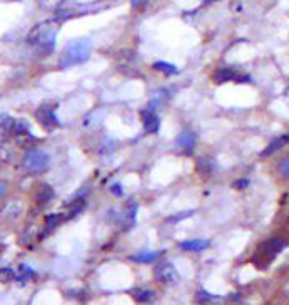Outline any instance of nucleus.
<instances>
[{
	"mask_svg": "<svg viewBox=\"0 0 289 305\" xmlns=\"http://www.w3.org/2000/svg\"><path fill=\"white\" fill-rule=\"evenodd\" d=\"M284 136H286V141L289 143V134H284Z\"/></svg>",
	"mask_w": 289,
	"mask_h": 305,
	"instance_id": "nucleus-35",
	"label": "nucleus"
},
{
	"mask_svg": "<svg viewBox=\"0 0 289 305\" xmlns=\"http://www.w3.org/2000/svg\"><path fill=\"white\" fill-rule=\"evenodd\" d=\"M54 198V189L49 186V184H42L41 189H39L37 193V203H47L51 201V199Z\"/></svg>",
	"mask_w": 289,
	"mask_h": 305,
	"instance_id": "nucleus-19",
	"label": "nucleus"
},
{
	"mask_svg": "<svg viewBox=\"0 0 289 305\" xmlns=\"http://www.w3.org/2000/svg\"><path fill=\"white\" fill-rule=\"evenodd\" d=\"M61 2L62 0H42L41 2V6H44V7H57V6H61Z\"/></svg>",
	"mask_w": 289,
	"mask_h": 305,
	"instance_id": "nucleus-30",
	"label": "nucleus"
},
{
	"mask_svg": "<svg viewBox=\"0 0 289 305\" xmlns=\"http://www.w3.org/2000/svg\"><path fill=\"white\" fill-rule=\"evenodd\" d=\"M12 131L16 133V136H21V134H26V133H31V124H29L27 121H16Z\"/></svg>",
	"mask_w": 289,
	"mask_h": 305,
	"instance_id": "nucleus-22",
	"label": "nucleus"
},
{
	"mask_svg": "<svg viewBox=\"0 0 289 305\" xmlns=\"http://www.w3.org/2000/svg\"><path fill=\"white\" fill-rule=\"evenodd\" d=\"M111 189H112V193L116 194V196H122V194H124V188L121 186V184H112Z\"/></svg>",
	"mask_w": 289,
	"mask_h": 305,
	"instance_id": "nucleus-31",
	"label": "nucleus"
},
{
	"mask_svg": "<svg viewBox=\"0 0 289 305\" xmlns=\"http://www.w3.org/2000/svg\"><path fill=\"white\" fill-rule=\"evenodd\" d=\"M37 141H39V139L36 136H32L31 133H26V134H21V136H17V144L21 148H31Z\"/></svg>",
	"mask_w": 289,
	"mask_h": 305,
	"instance_id": "nucleus-20",
	"label": "nucleus"
},
{
	"mask_svg": "<svg viewBox=\"0 0 289 305\" xmlns=\"http://www.w3.org/2000/svg\"><path fill=\"white\" fill-rule=\"evenodd\" d=\"M152 69H154V71L164 74V76H176V74H179V69L176 66H172V64H169V62H164V61L154 62Z\"/></svg>",
	"mask_w": 289,
	"mask_h": 305,
	"instance_id": "nucleus-13",
	"label": "nucleus"
},
{
	"mask_svg": "<svg viewBox=\"0 0 289 305\" xmlns=\"http://www.w3.org/2000/svg\"><path fill=\"white\" fill-rule=\"evenodd\" d=\"M137 210H139L137 203H131L124 208L122 217H121V223H122L124 230H129V228L134 227V223H136V217H137Z\"/></svg>",
	"mask_w": 289,
	"mask_h": 305,
	"instance_id": "nucleus-8",
	"label": "nucleus"
},
{
	"mask_svg": "<svg viewBox=\"0 0 289 305\" xmlns=\"http://www.w3.org/2000/svg\"><path fill=\"white\" fill-rule=\"evenodd\" d=\"M22 166L29 173H42L49 166V154L41 149H27L22 158Z\"/></svg>",
	"mask_w": 289,
	"mask_h": 305,
	"instance_id": "nucleus-3",
	"label": "nucleus"
},
{
	"mask_svg": "<svg viewBox=\"0 0 289 305\" xmlns=\"http://www.w3.org/2000/svg\"><path fill=\"white\" fill-rule=\"evenodd\" d=\"M19 270H21V273L16 275V278H19L21 282H27L29 278L34 277V270L29 268L27 265H21V267H19Z\"/></svg>",
	"mask_w": 289,
	"mask_h": 305,
	"instance_id": "nucleus-23",
	"label": "nucleus"
},
{
	"mask_svg": "<svg viewBox=\"0 0 289 305\" xmlns=\"http://www.w3.org/2000/svg\"><path fill=\"white\" fill-rule=\"evenodd\" d=\"M6 191H7V183H4V181H0V198L6 194Z\"/></svg>",
	"mask_w": 289,
	"mask_h": 305,
	"instance_id": "nucleus-32",
	"label": "nucleus"
},
{
	"mask_svg": "<svg viewBox=\"0 0 289 305\" xmlns=\"http://www.w3.org/2000/svg\"><path fill=\"white\" fill-rule=\"evenodd\" d=\"M149 4V0H131L132 9H144Z\"/></svg>",
	"mask_w": 289,
	"mask_h": 305,
	"instance_id": "nucleus-29",
	"label": "nucleus"
},
{
	"mask_svg": "<svg viewBox=\"0 0 289 305\" xmlns=\"http://www.w3.org/2000/svg\"><path fill=\"white\" fill-rule=\"evenodd\" d=\"M36 118H37V121L42 124V126H46L47 129H54V128H59L61 126V121L57 119V116H56V113L54 111H51L49 108H46V106H41L36 111Z\"/></svg>",
	"mask_w": 289,
	"mask_h": 305,
	"instance_id": "nucleus-6",
	"label": "nucleus"
},
{
	"mask_svg": "<svg viewBox=\"0 0 289 305\" xmlns=\"http://www.w3.org/2000/svg\"><path fill=\"white\" fill-rule=\"evenodd\" d=\"M16 272L12 268H0V283H9L16 278Z\"/></svg>",
	"mask_w": 289,
	"mask_h": 305,
	"instance_id": "nucleus-24",
	"label": "nucleus"
},
{
	"mask_svg": "<svg viewBox=\"0 0 289 305\" xmlns=\"http://www.w3.org/2000/svg\"><path fill=\"white\" fill-rule=\"evenodd\" d=\"M92 44L89 39H74L66 46L64 52L61 54V67H72L77 64L86 62L91 57Z\"/></svg>",
	"mask_w": 289,
	"mask_h": 305,
	"instance_id": "nucleus-1",
	"label": "nucleus"
},
{
	"mask_svg": "<svg viewBox=\"0 0 289 305\" xmlns=\"http://www.w3.org/2000/svg\"><path fill=\"white\" fill-rule=\"evenodd\" d=\"M159 252H151V250H141V252H137L136 255H132L131 260L132 262H137V263H151L154 260L159 258Z\"/></svg>",
	"mask_w": 289,
	"mask_h": 305,
	"instance_id": "nucleus-11",
	"label": "nucleus"
},
{
	"mask_svg": "<svg viewBox=\"0 0 289 305\" xmlns=\"http://www.w3.org/2000/svg\"><path fill=\"white\" fill-rule=\"evenodd\" d=\"M192 213L194 212H182V213H179V215H174V217L169 218V222H171V223H177V222H181L182 218H189Z\"/></svg>",
	"mask_w": 289,
	"mask_h": 305,
	"instance_id": "nucleus-27",
	"label": "nucleus"
},
{
	"mask_svg": "<svg viewBox=\"0 0 289 305\" xmlns=\"http://www.w3.org/2000/svg\"><path fill=\"white\" fill-rule=\"evenodd\" d=\"M132 297L141 303H147V302H154L156 298V293L152 290H147V288H139V290H134L132 292Z\"/></svg>",
	"mask_w": 289,
	"mask_h": 305,
	"instance_id": "nucleus-15",
	"label": "nucleus"
},
{
	"mask_svg": "<svg viewBox=\"0 0 289 305\" xmlns=\"http://www.w3.org/2000/svg\"><path fill=\"white\" fill-rule=\"evenodd\" d=\"M176 144H177V148L182 149L186 154H191L194 151V148H196V134L192 131H189V129H186V131H182L177 136Z\"/></svg>",
	"mask_w": 289,
	"mask_h": 305,
	"instance_id": "nucleus-7",
	"label": "nucleus"
},
{
	"mask_svg": "<svg viewBox=\"0 0 289 305\" xmlns=\"http://www.w3.org/2000/svg\"><path fill=\"white\" fill-rule=\"evenodd\" d=\"M141 118H142V124H144V129L147 133H157L159 131V126H161V119H159L156 114H154L151 109L149 111H142L141 113Z\"/></svg>",
	"mask_w": 289,
	"mask_h": 305,
	"instance_id": "nucleus-9",
	"label": "nucleus"
},
{
	"mask_svg": "<svg viewBox=\"0 0 289 305\" xmlns=\"http://www.w3.org/2000/svg\"><path fill=\"white\" fill-rule=\"evenodd\" d=\"M211 243H209L207 240H187V242L179 243V247L182 250H187V252H202Z\"/></svg>",
	"mask_w": 289,
	"mask_h": 305,
	"instance_id": "nucleus-10",
	"label": "nucleus"
},
{
	"mask_svg": "<svg viewBox=\"0 0 289 305\" xmlns=\"http://www.w3.org/2000/svg\"><path fill=\"white\" fill-rule=\"evenodd\" d=\"M279 171L284 178H289V156L287 158H282L279 161Z\"/></svg>",
	"mask_w": 289,
	"mask_h": 305,
	"instance_id": "nucleus-25",
	"label": "nucleus"
},
{
	"mask_svg": "<svg viewBox=\"0 0 289 305\" xmlns=\"http://www.w3.org/2000/svg\"><path fill=\"white\" fill-rule=\"evenodd\" d=\"M84 199H81V198H77L76 201H74L72 205H71V217H74V215H77L79 212H82L84 210Z\"/></svg>",
	"mask_w": 289,
	"mask_h": 305,
	"instance_id": "nucleus-26",
	"label": "nucleus"
},
{
	"mask_svg": "<svg viewBox=\"0 0 289 305\" xmlns=\"http://www.w3.org/2000/svg\"><path fill=\"white\" fill-rule=\"evenodd\" d=\"M247 184H249L247 179H246V178H241V179H237V181H234L232 186L236 188V189H244V188L247 186Z\"/></svg>",
	"mask_w": 289,
	"mask_h": 305,
	"instance_id": "nucleus-28",
	"label": "nucleus"
},
{
	"mask_svg": "<svg viewBox=\"0 0 289 305\" xmlns=\"http://www.w3.org/2000/svg\"><path fill=\"white\" fill-rule=\"evenodd\" d=\"M214 161L211 158H201L197 159V171L201 176H211L212 171H214Z\"/></svg>",
	"mask_w": 289,
	"mask_h": 305,
	"instance_id": "nucleus-14",
	"label": "nucleus"
},
{
	"mask_svg": "<svg viewBox=\"0 0 289 305\" xmlns=\"http://www.w3.org/2000/svg\"><path fill=\"white\" fill-rule=\"evenodd\" d=\"M287 141H286V136H279V138H274L271 143L267 144L266 148L262 149V153H261V156L262 158H266V156H271L272 153H276V151H279L284 144H286Z\"/></svg>",
	"mask_w": 289,
	"mask_h": 305,
	"instance_id": "nucleus-12",
	"label": "nucleus"
},
{
	"mask_svg": "<svg viewBox=\"0 0 289 305\" xmlns=\"http://www.w3.org/2000/svg\"><path fill=\"white\" fill-rule=\"evenodd\" d=\"M212 79L217 84H224L229 81L237 82V84L251 82V77L249 76H246V74H242V72H236V71H232V69H219V71H216V74L212 76Z\"/></svg>",
	"mask_w": 289,
	"mask_h": 305,
	"instance_id": "nucleus-4",
	"label": "nucleus"
},
{
	"mask_svg": "<svg viewBox=\"0 0 289 305\" xmlns=\"http://www.w3.org/2000/svg\"><path fill=\"white\" fill-rule=\"evenodd\" d=\"M14 156H16V153H14V146L11 143L4 141L0 144V159H2L4 163H11Z\"/></svg>",
	"mask_w": 289,
	"mask_h": 305,
	"instance_id": "nucleus-18",
	"label": "nucleus"
},
{
	"mask_svg": "<svg viewBox=\"0 0 289 305\" xmlns=\"http://www.w3.org/2000/svg\"><path fill=\"white\" fill-rule=\"evenodd\" d=\"M284 94H286V96H289V86H287V89H286V91H284Z\"/></svg>",
	"mask_w": 289,
	"mask_h": 305,
	"instance_id": "nucleus-34",
	"label": "nucleus"
},
{
	"mask_svg": "<svg viewBox=\"0 0 289 305\" xmlns=\"http://www.w3.org/2000/svg\"><path fill=\"white\" fill-rule=\"evenodd\" d=\"M222 297H217V295H211L207 293L206 290H201V292L197 293V302L199 303H217L221 302Z\"/></svg>",
	"mask_w": 289,
	"mask_h": 305,
	"instance_id": "nucleus-21",
	"label": "nucleus"
},
{
	"mask_svg": "<svg viewBox=\"0 0 289 305\" xmlns=\"http://www.w3.org/2000/svg\"><path fill=\"white\" fill-rule=\"evenodd\" d=\"M156 277L157 280H161L164 283H176L179 282V272L176 270L172 263H161L159 267L156 268Z\"/></svg>",
	"mask_w": 289,
	"mask_h": 305,
	"instance_id": "nucleus-5",
	"label": "nucleus"
},
{
	"mask_svg": "<svg viewBox=\"0 0 289 305\" xmlns=\"http://www.w3.org/2000/svg\"><path fill=\"white\" fill-rule=\"evenodd\" d=\"M212 2H217V0H204V4H212Z\"/></svg>",
	"mask_w": 289,
	"mask_h": 305,
	"instance_id": "nucleus-33",
	"label": "nucleus"
},
{
	"mask_svg": "<svg viewBox=\"0 0 289 305\" xmlns=\"http://www.w3.org/2000/svg\"><path fill=\"white\" fill-rule=\"evenodd\" d=\"M57 24L56 21H46L37 24L36 27H32V31L27 36V44L36 47H47L49 51L54 47L57 37Z\"/></svg>",
	"mask_w": 289,
	"mask_h": 305,
	"instance_id": "nucleus-2",
	"label": "nucleus"
},
{
	"mask_svg": "<svg viewBox=\"0 0 289 305\" xmlns=\"http://www.w3.org/2000/svg\"><path fill=\"white\" fill-rule=\"evenodd\" d=\"M14 124H16V119L9 114H0V134L2 136H7L9 133H12Z\"/></svg>",
	"mask_w": 289,
	"mask_h": 305,
	"instance_id": "nucleus-16",
	"label": "nucleus"
},
{
	"mask_svg": "<svg viewBox=\"0 0 289 305\" xmlns=\"http://www.w3.org/2000/svg\"><path fill=\"white\" fill-rule=\"evenodd\" d=\"M64 218H66V217H64L62 213H54V215H49V217H46V230H44V235L51 233Z\"/></svg>",
	"mask_w": 289,
	"mask_h": 305,
	"instance_id": "nucleus-17",
	"label": "nucleus"
}]
</instances>
